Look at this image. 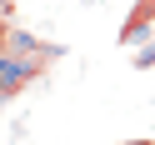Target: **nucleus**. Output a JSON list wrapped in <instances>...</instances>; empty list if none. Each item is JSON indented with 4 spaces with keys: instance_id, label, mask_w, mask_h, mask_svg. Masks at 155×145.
I'll use <instances>...</instances> for the list:
<instances>
[{
    "instance_id": "obj_3",
    "label": "nucleus",
    "mask_w": 155,
    "mask_h": 145,
    "mask_svg": "<svg viewBox=\"0 0 155 145\" xmlns=\"http://www.w3.org/2000/svg\"><path fill=\"white\" fill-rule=\"evenodd\" d=\"M0 105H5V100H0Z\"/></svg>"
},
{
    "instance_id": "obj_2",
    "label": "nucleus",
    "mask_w": 155,
    "mask_h": 145,
    "mask_svg": "<svg viewBox=\"0 0 155 145\" xmlns=\"http://www.w3.org/2000/svg\"><path fill=\"white\" fill-rule=\"evenodd\" d=\"M0 50H10V55H30V60H55V45H40V40H30V35H20V30H10L5 25V45Z\"/></svg>"
},
{
    "instance_id": "obj_1",
    "label": "nucleus",
    "mask_w": 155,
    "mask_h": 145,
    "mask_svg": "<svg viewBox=\"0 0 155 145\" xmlns=\"http://www.w3.org/2000/svg\"><path fill=\"white\" fill-rule=\"evenodd\" d=\"M40 75V60H30V55H10L0 50V100H10L15 90H25V85Z\"/></svg>"
}]
</instances>
